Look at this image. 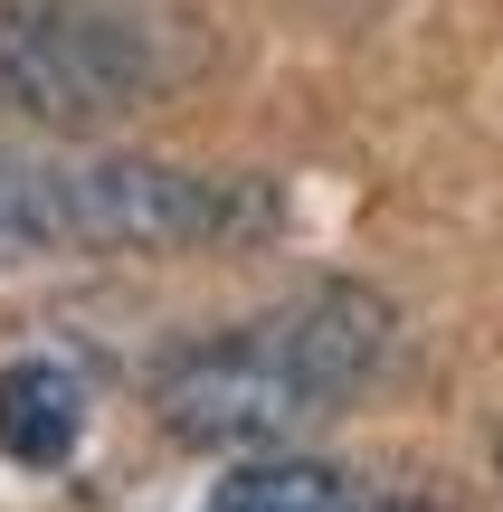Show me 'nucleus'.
Instances as JSON below:
<instances>
[{
  "instance_id": "nucleus-6",
  "label": "nucleus",
  "mask_w": 503,
  "mask_h": 512,
  "mask_svg": "<svg viewBox=\"0 0 503 512\" xmlns=\"http://www.w3.org/2000/svg\"><path fill=\"white\" fill-rule=\"evenodd\" d=\"M48 247H67V181L48 152L0 143V266H29Z\"/></svg>"
},
{
  "instance_id": "nucleus-5",
  "label": "nucleus",
  "mask_w": 503,
  "mask_h": 512,
  "mask_svg": "<svg viewBox=\"0 0 503 512\" xmlns=\"http://www.w3.org/2000/svg\"><path fill=\"white\" fill-rule=\"evenodd\" d=\"M200 512H361V484L323 456H247L209 484Z\"/></svg>"
},
{
  "instance_id": "nucleus-3",
  "label": "nucleus",
  "mask_w": 503,
  "mask_h": 512,
  "mask_svg": "<svg viewBox=\"0 0 503 512\" xmlns=\"http://www.w3.org/2000/svg\"><path fill=\"white\" fill-rule=\"evenodd\" d=\"M57 181H67V247H219L285 219L266 190L152 162V152H86V162H57Z\"/></svg>"
},
{
  "instance_id": "nucleus-8",
  "label": "nucleus",
  "mask_w": 503,
  "mask_h": 512,
  "mask_svg": "<svg viewBox=\"0 0 503 512\" xmlns=\"http://www.w3.org/2000/svg\"><path fill=\"white\" fill-rule=\"evenodd\" d=\"M494 475H503V437H494Z\"/></svg>"
},
{
  "instance_id": "nucleus-1",
  "label": "nucleus",
  "mask_w": 503,
  "mask_h": 512,
  "mask_svg": "<svg viewBox=\"0 0 503 512\" xmlns=\"http://www.w3.org/2000/svg\"><path fill=\"white\" fill-rule=\"evenodd\" d=\"M390 361V304L371 285H323L266 323L200 342L152 380V408L181 446H238L276 456L295 427H314L333 399H352Z\"/></svg>"
},
{
  "instance_id": "nucleus-2",
  "label": "nucleus",
  "mask_w": 503,
  "mask_h": 512,
  "mask_svg": "<svg viewBox=\"0 0 503 512\" xmlns=\"http://www.w3.org/2000/svg\"><path fill=\"white\" fill-rule=\"evenodd\" d=\"M152 38L95 0H0V105L48 133H95L152 95Z\"/></svg>"
},
{
  "instance_id": "nucleus-7",
  "label": "nucleus",
  "mask_w": 503,
  "mask_h": 512,
  "mask_svg": "<svg viewBox=\"0 0 503 512\" xmlns=\"http://www.w3.org/2000/svg\"><path fill=\"white\" fill-rule=\"evenodd\" d=\"M361 512H437V503H409V494H361Z\"/></svg>"
},
{
  "instance_id": "nucleus-4",
  "label": "nucleus",
  "mask_w": 503,
  "mask_h": 512,
  "mask_svg": "<svg viewBox=\"0 0 503 512\" xmlns=\"http://www.w3.org/2000/svg\"><path fill=\"white\" fill-rule=\"evenodd\" d=\"M86 437V380L48 351H19L0 361V465L19 475H57Z\"/></svg>"
}]
</instances>
